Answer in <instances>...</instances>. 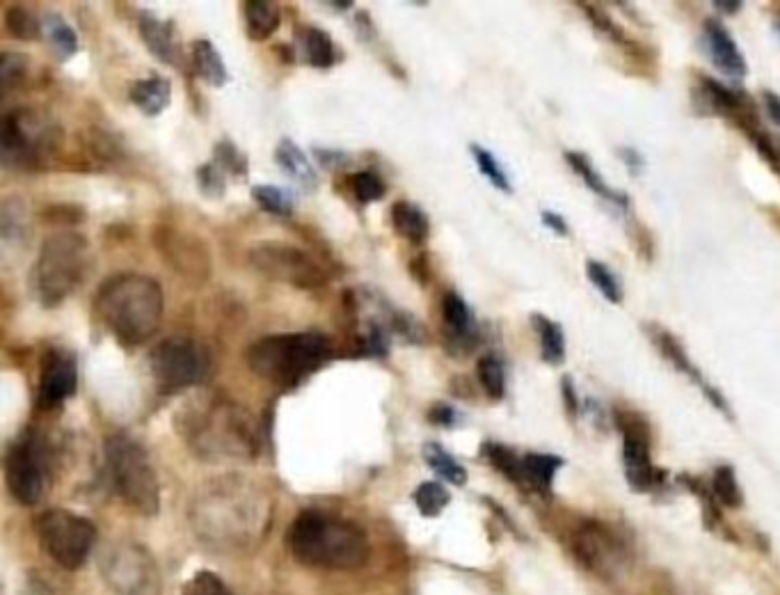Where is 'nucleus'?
<instances>
[{
  "mask_svg": "<svg viewBox=\"0 0 780 595\" xmlns=\"http://www.w3.org/2000/svg\"><path fill=\"white\" fill-rule=\"evenodd\" d=\"M543 222H545V227H549L554 234H559V236H568V232H570L568 222H565L563 216H559V213H554V211H543Z\"/></svg>",
  "mask_w": 780,
  "mask_h": 595,
  "instance_id": "51",
  "label": "nucleus"
},
{
  "mask_svg": "<svg viewBox=\"0 0 780 595\" xmlns=\"http://www.w3.org/2000/svg\"><path fill=\"white\" fill-rule=\"evenodd\" d=\"M28 76V58L19 53H3L0 55V87L7 94L14 87H19Z\"/></svg>",
  "mask_w": 780,
  "mask_h": 595,
  "instance_id": "45",
  "label": "nucleus"
},
{
  "mask_svg": "<svg viewBox=\"0 0 780 595\" xmlns=\"http://www.w3.org/2000/svg\"><path fill=\"white\" fill-rule=\"evenodd\" d=\"M250 266L268 280L289 284L296 289H318L328 282L323 264L291 243L261 241L248 252Z\"/></svg>",
  "mask_w": 780,
  "mask_h": 595,
  "instance_id": "11",
  "label": "nucleus"
},
{
  "mask_svg": "<svg viewBox=\"0 0 780 595\" xmlns=\"http://www.w3.org/2000/svg\"><path fill=\"white\" fill-rule=\"evenodd\" d=\"M5 483L12 497L23 506H35L46 495L49 456L37 431H23L5 454Z\"/></svg>",
  "mask_w": 780,
  "mask_h": 595,
  "instance_id": "12",
  "label": "nucleus"
},
{
  "mask_svg": "<svg viewBox=\"0 0 780 595\" xmlns=\"http://www.w3.org/2000/svg\"><path fill=\"white\" fill-rule=\"evenodd\" d=\"M586 275L588 280H591V284L595 289H598L604 298L609 300V303H623L625 298V291H623V284H620L618 275L611 271V268L607 264H602V261L598 259H588L586 261Z\"/></svg>",
  "mask_w": 780,
  "mask_h": 595,
  "instance_id": "35",
  "label": "nucleus"
},
{
  "mask_svg": "<svg viewBox=\"0 0 780 595\" xmlns=\"http://www.w3.org/2000/svg\"><path fill=\"white\" fill-rule=\"evenodd\" d=\"M650 339H652V344L657 346V351L664 355V360H668V364H673V367L678 369L680 374L694 380V383L700 387V392L705 394V399L710 401L716 410L723 412V415H728V417L732 415L726 396L716 390L714 385L707 383V378L700 374V371L694 367V362L689 360V355L684 353V348L678 341V337H673L671 332H666L662 328H650Z\"/></svg>",
  "mask_w": 780,
  "mask_h": 595,
  "instance_id": "20",
  "label": "nucleus"
},
{
  "mask_svg": "<svg viewBox=\"0 0 780 595\" xmlns=\"http://www.w3.org/2000/svg\"><path fill=\"white\" fill-rule=\"evenodd\" d=\"M696 103L703 106L707 115L732 119L739 129H744V133L760 129L758 119H755L753 101L746 94L730 90V87L714 81L710 76H700V83L696 87Z\"/></svg>",
  "mask_w": 780,
  "mask_h": 595,
  "instance_id": "18",
  "label": "nucleus"
},
{
  "mask_svg": "<svg viewBox=\"0 0 780 595\" xmlns=\"http://www.w3.org/2000/svg\"><path fill=\"white\" fill-rule=\"evenodd\" d=\"M616 424L623 433V467L627 483L636 493H650L664 479V472L652 465L648 424L630 410H616Z\"/></svg>",
  "mask_w": 780,
  "mask_h": 595,
  "instance_id": "14",
  "label": "nucleus"
},
{
  "mask_svg": "<svg viewBox=\"0 0 780 595\" xmlns=\"http://www.w3.org/2000/svg\"><path fill=\"white\" fill-rule=\"evenodd\" d=\"M744 3H739V0H723V3H714V10L719 12H726V14H737L739 10H742Z\"/></svg>",
  "mask_w": 780,
  "mask_h": 595,
  "instance_id": "55",
  "label": "nucleus"
},
{
  "mask_svg": "<svg viewBox=\"0 0 780 595\" xmlns=\"http://www.w3.org/2000/svg\"><path fill=\"white\" fill-rule=\"evenodd\" d=\"M106 460L117 495L142 515H156L161 506V486L154 465L129 435H113L106 440Z\"/></svg>",
  "mask_w": 780,
  "mask_h": 595,
  "instance_id": "8",
  "label": "nucleus"
},
{
  "mask_svg": "<svg viewBox=\"0 0 780 595\" xmlns=\"http://www.w3.org/2000/svg\"><path fill=\"white\" fill-rule=\"evenodd\" d=\"M181 595H234L222 579L211 570H200L188 579Z\"/></svg>",
  "mask_w": 780,
  "mask_h": 595,
  "instance_id": "47",
  "label": "nucleus"
},
{
  "mask_svg": "<svg viewBox=\"0 0 780 595\" xmlns=\"http://www.w3.org/2000/svg\"><path fill=\"white\" fill-rule=\"evenodd\" d=\"M561 394H563V403H565V410H568V415H579V396H577V387L575 383H572L570 376H563L561 380Z\"/></svg>",
  "mask_w": 780,
  "mask_h": 595,
  "instance_id": "50",
  "label": "nucleus"
},
{
  "mask_svg": "<svg viewBox=\"0 0 780 595\" xmlns=\"http://www.w3.org/2000/svg\"><path fill=\"white\" fill-rule=\"evenodd\" d=\"M328 355L330 339L321 332H286L254 341L245 353V362L254 376L291 390L323 367Z\"/></svg>",
  "mask_w": 780,
  "mask_h": 595,
  "instance_id": "5",
  "label": "nucleus"
},
{
  "mask_svg": "<svg viewBox=\"0 0 780 595\" xmlns=\"http://www.w3.org/2000/svg\"><path fill=\"white\" fill-rule=\"evenodd\" d=\"M154 243L161 257L179 277L193 287H200L211 275V255L200 236L181 232L177 227L161 225L154 234Z\"/></svg>",
  "mask_w": 780,
  "mask_h": 595,
  "instance_id": "15",
  "label": "nucleus"
},
{
  "mask_svg": "<svg viewBox=\"0 0 780 595\" xmlns=\"http://www.w3.org/2000/svg\"><path fill=\"white\" fill-rule=\"evenodd\" d=\"M209 367V353L193 337H167L149 353V371L161 394H179L200 385L209 376Z\"/></svg>",
  "mask_w": 780,
  "mask_h": 595,
  "instance_id": "9",
  "label": "nucleus"
},
{
  "mask_svg": "<svg viewBox=\"0 0 780 595\" xmlns=\"http://www.w3.org/2000/svg\"><path fill=\"white\" fill-rule=\"evenodd\" d=\"M712 493L716 499H719V504L728 506V509H737V506H742V502H744L742 488H739L737 474L730 465H721L714 470Z\"/></svg>",
  "mask_w": 780,
  "mask_h": 595,
  "instance_id": "39",
  "label": "nucleus"
},
{
  "mask_svg": "<svg viewBox=\"0 0 780 595\" xmlns=\"http://www.w3.org/2000/svg\"><path fill=\"white\" fill-rule=\"evenodd\" d=\"M577 559L595 575L614 577L625 566L630 554L620 538L602 522H584L575 534Z\"/></svg>",
  "mask_w": 780,
  "mask_h": 595,
  "instance_id": "16",
  "label": "nucleus"
},
{
  "mask_svg": "<svg viewBox=\"0 0 780 595\" xmlns=\"http://www.w3.org/2000/svg\"><path fill=\"white\" fill-rule=\"evenodd\" d=\"M138 30L142 42L147 44V49L151 51L154 58H158L165 65L179 67V44H177V33H174V23L172 21H161L154 14L145 12L138 21Z\"/></svg>",
  "mask_w": 780,
  "mask_h": 595,
  "instance_id": "22",
  "label": "nucleus"
},
{
  "mask_svg": "<svg viewBox=\"0 0 780 595\" xmlns=\"http://www.w3.org/2000/svg\"><path fill=\"white\" fill-rule=\"evenodd\" d=\"M243 17L245 28H248L250 39H268L270 35L280 28L282 23V10L275 3H264V0H248L243 3Z\"/></svg>",
  "mask_w": 780,
  "mask_h": 595,
  "instance_id": "29",
  "label": "nucleus"
},
{
  "mask_svg": "<svg viewBox=\"0 0 780 595\" xmlns=\"http://www.w3.org/2000/svg\"><path fill=\"white\" fill-rule=\"evenodd\" d=\"M252 197L261 209L266 213H273V216H289L293 211V202L289 193H284L282 188L277 186H254L252 188Z\"/></svg>",
  "mask_w": 780,
  "mask_h": 595,
  "instance_id": "44",
  "label": "nucleus"
},
{
  "mask_svg": "<svg viewBox=\"0 0 780 595\" xmlns=\"http://www.w3.org/2000/svg\"><path fill=\"white\" fill-rule=\"evenodd\" d=\"M449 502H451L449 490L437 481L421 483V486L415 490V504H417L419 513L426 515V518H435V515H440L444 509H447Z\"/></svg>",
  "mask_w": 780,
  "mask_h": 595,
  "instance_id": "40",
  "label": "nucleus"
},
{
  "mask_svg": "<svg viewBox=\"0 0 780 595\" xmlns=\"http://www.w3.org/2000/svg\"><path fill=\"white\" fill-rule=\"evenodd\" d=\"M5 26L10 30L12 37L23 39V42H35L44 35L42 21L35 17V12H30L23 5H12L5 14Z\"/></svg>",
  "mask_w": 780,
  "mask_h": 595,
  "instance_id": "37",
  "label": "nucleus"
},
{
  "mask_svg": "<svg viewBox=\"0 0 780 595\" xmlns=\"http://www.w3.org/2000/svg\"><path fill=\"white\" fill-rule=\"evenodd\" d=\"M179 422L181 438L204 458H252L259 447L250 412L220 396L181 410Z\"/></svg>",
  "mask_w": 780,
  "mask_h": 595,
  "instance_id": "4",
  "label": "nucleus"
},
{
  "mask_svg": "<svg viewBox=\"0 0 780 595\" xmlns=\"http://www.w3.org/2000/svg\"><path fill=\"white\" fill-rule=\"evenodd\" d=\"M0 232H3L5 241H19L21 236H28V216L26 206L17 195L7 197L0 209Z\"/></svg>",
  "mask_w": 780,
  "mask_h": 595,
  "instance_id": "38",
  "label": "nucleus"
},
{
  "mask_svg": "<svg viewBox=\"0 0 780 595\" xmlns=\"http://www.w3.org/2000/svg\"><path fill=\"white\" fill-rule=\"evenodd\" d=\"M273 502L257 483L241 474L218 476L197 490L190 522L200 541L218 550H243L266 534Z\"/></svg>",
  "mask_w": 780,
  "mask_h": 595,
  "instance_id": "1",
  "label": "nucleus"
},
{
  "mask_svg": "<svg viewBox=\"0 0 780 595\" xmlns=\"http://www.w3.org/2000/svg\"><path fill=\"white\" fill-rule=\"evenodd\" d=\"M565 161H568L570 168L575 170L577 177H581V181H584V184L591 188L595 195L602 197L604 202L614 204V206H618V209H623V211H630V197H627V193H623V190L611 188L607 181L602 179V174L593 168L591 158H588L586 154L565 152Z\"/></svg>",
  "mask_w": 780,
  "mask_h": 595,
  "instance_id": "24",
  "label": "nucleus"
},
{
  "mask_svg": "<svg viewBox=\"0 0 780 595\" xmlns=\"http://www.w3.org/2000/svg\"><path fill=\"white\" fill-rule=\"evenodd\" d=\"M213 163L225 174H232V177L245 179L248 177V158L238 149L232 140H220L216 145V152H213Z\"/></svg>",
  "mask_w": 780,
  "mask_h": 595,
  "instance_id": "42",
  "label": "nucleus"
},
{
  "mask_svg": "<svg viewBox=\"0 0 780 595\" xmlns=\"http://www.w3.org/2000/svg\"><path fill=\"white\" fill-rule=\"evenodd\" d=\"M392 225L396 234L408 238L415 245L426 243L428 236H431V220H428L426 213L417 204L405 200L392 206Z\"/></svg>",
  "mask_w": 780,
  "mask_h": 595,
  "instance_id": "28",
  "label": "nucleus"
},
{
  "mask_svg": "<svg viewBox=\"0 0 780 595\" xmlns=\"http://www.w3.org/2000/svg\"><path fill=\"white\" fill-rule=\"evenodd\" d=\"M762 101H764V108H767L769 117L774 119V122L780 126V97L774 92H764L762 94Z\"/></svg>",
  "mask_w": 780,
  "mask_h": 595,
  "instance_id": "54",
  "label": "nucleus"
},
{
  "mask_svg": "<svg viewBox=\"0 0 780 595\" xmlns=\"http://www.w3.org/2000/svg\"><path fill=\"white\" fill-rule=\"evenodd\" d=\"M163 289L154 277L117 273L94 296V314L122 346H140L156 335L163 319Z\"/></svg>",
  "mask_w": 780,
  "mask_h": 595,
  "instance_id": "2",
  "label": "nucleus"
},
{
  "mask_svg": "<svg viewBox=\"0 0 780 595\" xmlns=\"http://www.w3.org/2000/svg\"><path fill=\"white\" fill-rule=\"evenodd\" d=\"M424 458L431 465V470L442 476L444 481L453 483V486H465L467 483V470L453 458L447 449H442L440 444L428 442L424 447Z\"/></svg>",
  "mask_w": 780,
  "mask_h": 595,
  "instance_id": "33",
  "label": "nucleus"
},
{
  "mask_svg": "<svg viewBox=\"0 0 780 595\" xmlns=\"http://www.w3.org/2000/svg\"><path fill=\"white\" fill-rule=\"evenodd\" d=\"M78 390L76 357L65 348H51L42 357L37 385V406L42 410H55L69 401Z\"/></svg>",
  "mask_w": 780,
  "mask_h": 595,
  "instance_id": "17",
  "label": "nucleus"
},
{
  "mask_svg": "<svg viewBox=\"0 0 780 595\" xmlns=\"http://www.w3.org/2000/svg\"><path fill=\"white\" fill-rule=\"evenodd\" d=\"M703 37H705V49L707 55H710L712 65L723 71L732 81H739V78L746 76V58L744 53L739 51V46L732 35L728 33V28L723 26L721 21L716 19H707L703 23Z\"/></svg>",
  "mask_w": 780,
  "mask_h": 595,
  "instance_id": "21",
  "label": "nucleus"
},
{
  "mask_svg": "<svg viewBox=\"0 0 780 595\" xmlns=\"http://www.w3.org/2000/svg\"><path fill=\"white\" fill-rule=\"evenodd\" d=\"M60 145V126L39 110H12L0 124V154L5 168L28 172L46 170L58 156Z\"/></svg>",
  "mask_w": 780,
  "mask_h": 595,
  "instance_id": "7",
  "label": "nucleus"
},
{
  "mask_svg": "<svg viewBox=\"0 0 780 595\" xmlns=\"http://www.w3.org/2000/svg\"><path fill=\"white\" fill-rule=\"evenodd\" d=\"M291 557L312 568L350 570L369 557V538L355 522L323 511H302L286 529Z\"/></svg>",
  "mask_w": 780,
  "mask_h": 595,
  "instance_id": "3",
  "label": "nucleus"
},
{
  "mask_svg": "<svg viewBox=\"0 0 780 595\" xmlns=\"http://www.w3.org/2000/svg\"><path fill=\"white\" fill-rule=\"evenodd\" d=\"M458 412L449 403H435V406L428 410V422L435 426H456L458 424Z\"/></svg>",
  "mask_w": 780,
  "mask_h": 595,
  "instance_id": "49",
  "label": "nucleus"
},
{
  "mask_svg": "<svg viewBox=\"0 0 780 595\" xmlns=\"http://www.w3.org/2000/svg\"><path fill=\"white\" fill-rule=\"evenodd\" d=\"M531 323H533V330L538 332L540 355H543V360L547 364H561L565 360V335L561 325L538 312L531 314Z\"/></svg>",
  "mask_w": 780,
  "mask_h": 595,
  "instance_id": "31",
  "label": "nucleus"
},
{
  "mask_svg": "<svg viewBox=\"0 0 780 595\" xmlns=\"http://www.w3.org/2000/svg\"><path fill=\"white\" fill-rule=\"evenodd\" d=\"M581 10L586 12V19L593 23V28L598 30V33H602L604 37H609L611 42H616L620 46H630V37H627L623 33V28L618 26V23L611 19V14H607L602 10L600 5H588V3H579Z\"/></svg>",
  "mask_w": 780,
  "mask_h": 595,
  "instance_id": "43",
  "label": "nucleus"
},
{
  "mask_svg": "<svg viewBox=\"0 0 780 595\" xmlns=\"http://www.w3.org/2000/svg\"><path fill=\"white\" fill-rule=\"evenodd\" d=\"M129 99L133 101V106L145 113L147 117H156L161 115L163 110L170 106L172 101V85L167 78L161 76H149V78H140L135 81L129 90Z\"/></svg>",
  "mask_w": 780,
  "mask_h": 595,
  "instance_id": "25",
  "label": "nucleus"
},
{
  "mask_svg": "<svg viewBox=\"0 0 780 595\" xmlns=\"http://www.w3.org/2000/svg\"><path fill=\"white\" fill-rule=\"evenodd\" d=\"M778 28H780V21H778Z\"/></svg>",
  "mask_w": 780,
  "mask_h": 595,
  "instance_id": "56",
  "label": "nucleus"
},
{
  "mask_svg": "<svg viewBox=\"0 0 780 595\" xmlns=\"http://www.w3.org/2000/svg\"><path fill=\"white\" fill-rule=\"evenodd\" d=\"M618 154L623 156V163L632 170V174H639L643 170V165H646V161H643V156L636 152V149H632V147L618 149Z\"/></svg>",
  "mask_w": 780,
  "mask_h": 595,
  "instance_id": "52",
  "label": "nucleus"
},
{
  "mask_svg": "<svg viewBox=\"0 0 780 595\" xmlns=\"http://www.w3.org/2000/svg\"><path fill=\"white\" fill-rule=\"evenodd\" d=\"M316 156L321 158V163L330 170H337V168H344V165H348V156L339 154V152H323V149H316Z\"/></svg>",
  "mask_w": 780,
  "mask_h": 595,
  "instance_id": "53",
  "label": "nucleus"
},
{
  "mask_svg": "<svg viewBox=\"0 0 780 595\" xmlns=\"http://www.w3.org/2000/svg\"><path fill=\"white\" fill-rule=\"evenodd\" d=\"M563 458L554 454H524L522 470H524V486L536 490L540 495H549L554 486V476L561 470Z\"/></svg>",
  "mask_w": 780,
  "mask_h": 595,
  "instance_id": "27",
  "label": "nucleus"
},
{
  "mask_svg": "<svg viewBox=\"0 0 780 595\" xmlns=\"http://www.w3.org/2000/svg\"><path fill=\"white\" fill-rule=\"evenodd\" d=\"M92 268L90 241L78 232L51 234L39 248L33 266V289L44 307L60 303L81 289Z\"/></svg>",
  "mask_w": 780,
  "mask_h": 595,
  "instance_id": "6",
  "label": "nucleus"
},
{
  "mask_svg": "<svg viewBox=\"0 0 780 595\" xmlns=\"http://www.w3.org/2000/svg\"><path fill=\"white\" fill-rule=\"evenodd\" d=\"M483 456L488 458L492 467L504 474L506 479H511L513 483H517V486H524L522 456H517L513 449H508L504 444H497V442H485Z\"/></svg>",
  "mask_w": 780,
  "mask_h": 595,
  "instance_id": "34",
  "label": "nucleus"
},
{
  "mask_svg": "<svg viewBox=\"0 0 780 595\" xmlns=\"http://www.w3.org/2000/svg\"><path fill=\"white\" fill-rule=\"evenodd\" d=\"M197 184H200V190L209 197H222L227 190V181H225V172H222L216 163H206L197 170Z\"/></svg>",
  "mask_w": 780,
  "mask_h": 595,
  "instance_id": "48",
  "label": "nucleus"
},
{
  "mask_svg": "<svg viewBox=\"0 0 780 595\" xmlns=\"http://www.w3.org/2000/svg\"><path fill=\"white\" fill-rule=\"evenodd\" d=\"M35 531L46 554L67 570L81 568L97 541V527L65 509L44 511L35 522Z\"/></svg>",
  "mask_w": 780,
  "mask_h": 595,
  "instance_id": "10",
  "label": "nucleus"
},
{
  "mask_svg": "<svg viewBox=\"0 0 780 595\" xmlns=\"http://www.w3.org/2000/svg\"><path fill=\"white\" fill-rule=\"evenodd\" d=\"M350 190H353V195L357 197V202L362 204H373L378 202L382 195H385V184H382V179L378 177L376 172H357L350 177Z\"/></svg>",
  "mask_w": 780,
  "mask_h": 595,
  "instance_id": "46",
  "label": "nucleus"
},
{
  "mask_svg": "<svg viewBox=\"0 0 780 595\" xmlns=\"http://www.w3.org/2000/svg\"><path fill=\"white\" fill-rule=\"evenodd\" d=\"M469 152H472V156H474L476 168L481 170L483 177L488 179L492 186L499 188V190H504V193H513L511 179H508V174L501 170V165L495 158V154L488 152V149L481 147V145H472V147H469Z\"/></svg>",
  "mask_w": 780,
  "mask_h": 595,
  "instance_id": "41",
  "label": "nucleus"
},
{
  "mask_svg": "<svg viewBox=\"0 0 780 595\" xmlns=\"http://www.w3.org/2000/svg\"><path fill=\"white\" fill-rule=\"evenodd\" d=\"M476 376H479V383L483 387V392L490 396V399H504L506 394V371L504 364L497 355H483L479 364H476Z\"/></svg>",
  "mask_w": 780,
  "mask_h": 595,
  "instance_id": "36",
  "label": "nucleus"
},
{
  "mask_svg": "<svg viewBox=\"0 0 780 595\" xmlns=\"http://www.w3.org/2000/svg\"><path fill=\"white\" fill-rule=\"evenodd\" d=\"M300 49L309 65L316 69H330L337 62V46L323 28H300Z\"/></svg>",
  "mask_w": 780,
  "mask_h": 595,
  "instance_id": "30",
  "label": "nucleus"
},
{
  "mask_svg": "<svg viewBox=\"0 0 780 595\" xmlns=\"http://www.w3.org/2000/svg\"><path fill=\"white\" fill-rule=\"evenodd\" d=\"M101 575L117 595H154L158 589L156 563L135 543H119L103 554Z\"/></svg>",
  "mask_w": 780,
  "mask_h": 595,
  "instance_id": "13",
  "label": "nucleus"
},
{
  "mask_svg": "<svg viewBox=\"0 0 780 595\" xmlns=\"http://www.w3.org/2000/svg\"><path fill=\"white\" fill-rule=\"evenodd\" d=\"M42 26H44V37L49 39L55 53H58L62 60L76 55L78 35H76V30L60 17V14H46V17L42 19Z\"/></svg>",
  "mask_w": 780,
  "mask_h": 595,
  "instance_id": "32",
  "label": "nucleus"
},
{
  "mask_svg": "<svg viewBox=\"0 0 780 595\" xmlns=\"http://www.w3.org/2000/svg\"><path fill=\"white\" fill-rule=\"evenodd\" d=\"M275 163L280 165V170L291 181H296L298 186H302L305 190L318 188V174L314 170L312 161H309L307 154L302 152L293 140L289 138L280 140V145L275 149Z\"/></svg>",
  "mask_w": 780,
  "mask_h": 595,
  "instance_id": "23",
  "label": "nucleus"
},
{
  "mask_svg": "<svg viewBox=\"0 0 780 595\" xmlns=\"http://www.w3.org/2000/svg\"><path fill=\"white\" fill-rule=\"evenodd\" d=\"M190 62H193L195 74L213 87H222L229 81V71L222 55L218 53L209 39H195L190 46Z\"/></svg>",
  "mask_w": 780,
  "mask_h": 595,
  "instance_id": "26",
  "label": "nucleus"
},
{
  "mask_svg": "<svg viewBox=\"0 0 780 595\" xmlns=\"http://www.w3.org/2000/svg\"><path fill=\"white\" fill-rule=\"evenodd\" d=\"M442 323L447 348L453 355H467L479 346V323H476L472 309H469L460 293H444Z\"/></svg>",
  "mask_w": 780,
  "mask_h": 595,
  "instance_id": "19",
  "label": "nucleus"
}]
</instances>
